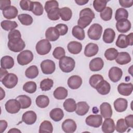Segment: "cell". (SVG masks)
<instances>
[{
    "mask_svg": "<svg viewBox=\"0 0 133 133\" xmlns=\"http://www.w3.org/2000/svg\"><path fill=\"white\" fill-rule=\"evenodd\" d=\"M8 47L13 52H20L25 47V44L21 38V33L18 30L10 31L8 34Z\"/></svg>",
    "mask_w": 133,
    "mask_h": 133,
    "instance_id": "obj_1",
    "label": "cell"
},
{
    "mask_svg": "<svg viewBox=\"0 0 133 133\" xmlns=\"http://www.w3.org/2000/svg\"><path fill=\"white\" fill-rule=\"evenodd\" d=\"M75 65L74 60L68 56L61 58L59 62V66L61 71L65 73H69L72 71Z\"/></svg>",
    "mask_w": 133,
    "mask_h": 133,
    "instance_id": "obj_2",
    "label": "cell"
},
{
    "mask_svg": "<svg viewBox=\"0 0 133 133\" xmlns=\"http://www.w3.org/2000/svg\"><path fill=\"white\" fill-rule=\"evenodd\" d=\"M132 33L127 35L123 34H119L116 41V46L121 48H127L128 46H132L133 44Z\"/></svg>",
    "mask_w": 133,
    "mask_h": 133,
    "instance_id": "obj_3",
    "label": "cell"
},
{
    "mask_svg": "<svg viewBox=\"0 0 133 133\" xmlns=\"http://www.w3.org/2000/svg\"><path fill=\"white\" fill-rule=\"evenodd\" d=\"M35 48L38 54L45 55L50 52L51 49V45L47 39H43L37 43Z\"/></svg>",
    "mask_w": 133,
    "mask_h": 133,
    "instance_id": "obj_4",
    "label": "cell"
},
{
    "mask_svg": "<svg viewBox=\"0 0 133 133\" xmlns=\"http://www.w3.org/2000/svg\"><path fill=\"white\" fill-rule=\"evenodd\" d=\"M102 33V27L98 23L92 24L87 31V35L89 38L92 40H99Z\"/></svg>",
    "mask_w": 133,
    "mask_h": 133,
    "instance_id": "obj_5",
    "label": "cell"
},
{
    "mask_svg": "<svg viewBox=\"0 0 133 133\" xmlns=\"http://www.w3.org/2000/svg\"><path fill=\"white\" fill-rule=\"evenodd\" d=\"M33 54L29 50L21 51L17 56V62L21 65H25L30 63L33 59Z\"/></svg>",
    "mask_w": 133,
    "mask_h": 133,
    "instance_id": "obj_6",
    "label": "cell"
},
{
    "mask_svg": "<svg viewBox=\"0 0 133 133\" xmlns=\"http://www.w3.org/2000/svg\"><path fill=\"white\" fill-rule=\"evenodd\" d=\"M18 81L17 76L14 73H8L6 76L2 79L1 82L6 88L11 89L15 87Z\"/></svg>",
    "mask_w": 133,
    "mask_h": 133,
    "instance_id": "obj_7",
    "label": "cell"
},
{
    "mask_svg": "<svg viewBox=\"0 0 133 133\" xmlns=\"http://www.w3.org/2000/svg\"><path fill=\"white\" fill-rule=\"evenodd\" d=\"M42 72L45 74H51L56 69L55 63L51 60L46 59L43 61L40 64Z\"/></svg>",
    "mask_w": 133,
    "mask_h": 133,
    "instance_id": "obj_8",
    "label": "cell"
},
{
    "mask_svg": "<svg viewBox=\"0 0 133 133\" xmlns=\"http://www.w3.org/2000/svg\"><path fill=\"white\" fill-rule=\"evenodd\" d=\"M5 107L7 112L11 114L18 113L21 109L20 104L16 99L8 100L6 102Z\"/></svg>",
    "mask_w": 133,
    "mask_h": 133,
    "instance_id": "obj_9",
    "label": "cell"
},
{
    "mask_svg": "<svg viewBox=\"0 0 133 133\" xmlns=\"http://www.w3.org/2000/svg\"><path fill=\"white\" fill-rule=\"evenodd\" d=\"M86 124L95 128L99 127L102 123V116L101 115H90L86 118Z\"/></svg>",
    "mask_w": 133,
    "mask_h": 133,
    "instance_id": "obj_10",
    "label": "cell"
},
{
    "mask_svg": "<svg viewBox=\"0 0 133 133\" xmlns=\"http://www.w3.org/2000/svg\"><path fill=\"white\" fill-rule=\"evenodd\" d=\"M131 22L128 19H123L118 20L116 23L117 30L121 33H125L129 31L131 29Z\"/></svg>",
    "mask_w": 133,
    "mask_h": 133,
    "instance_id": "obj_11",
    "label": "cell"
},
{
    "mask_svg": "<svg viewBox=\"0 0 133 133\" xmlns=\"http://www.w3.org/2000/svg\"><path fill=\"white\" fill-rule=\"evenodd\" d=\"M122 75L123 71L119 68L113 66L109 70V77L110 80L114 83L118 82L122 78Z\"/></svg>",
    "mask_w": 133,
    "mask_h": 133,
    "instance_id": "obj_12",
    "label": "cell"
},
{
    "mask_svg": "<svg viewBox=\"0 0 133 133\" xmlns=\"http://www.w3.org/2000/svg\"><path fill=\"white\" fill-rule=\"evenodd\" d=\"M61 128L66 133H73L76 129L77 126L75 122L70 118L65 119L62 124Z\"/></svg>",
    "mask_w": 133,
    "mask_h": 133,
    "instance_id": "obj_13",
    "label": "cell"
},
{
    "mask_svg": "<svg viewBox=\"0 0 133 133\" xmlns=\"http://www.w3.org/2000/svg\"><path fill=\"white\" fill-rule=\"evenodd\" d=\"M133 85L132 83H122L117 86V90L118 93L124 96H129L132 91Z\"/></svg>",
    "mask_w": 133,
    "mask_h": 133,
    "instance_id": "obj_14",
    "label": "cell"
},
{
    "mask_svg": "<svg viewBox=\"0 0 133 133\" xmlns=\"http://www.w3.org/2000/svg\"><path fill=\"white\" fill-rule=\"evenodd\" d=\"M37 115L33 111H28L23 114L22 121L27 125H32L36 122Z\"/></svg>",
    "mask_w": 133,
    "mask_h": 133,
    "instance_id": "obj_15",
    "label": "cell"
},
{
    "mask_svg": "<svg viewBox=\"0 0 133 133\" xmlns=\"http://www.w3.org/2000/svg\"><path fill=\"white\" fill-rule=\"evenodd\" d=\"M96 89L100 95H106L110 91L111 86L107 81L103 79L97 84Z\"/></svg>",
    "mask_w": 133,
    "mask_h": 133,
    "instance_id": "obj_16",
    "label": "cell"
},
{
    "mask_svg": "<svg viewBox=\"0 0 133 133\" xmlns=\"http://www.w3.org/2000/svg\"><path fill=\"white\" fill-rule=\"evenodd\" d=\"M102 130L104 133H112L113 132L115 129V123L112 118H105L103 124H102Z\"/></svg>",
    "mask_w": 133,
    "mask_h": 133,
    "instance_id": "obj_17",
    "label": "cell"
},
{
    "mask_svg": "<svg viewBox=\"0 0 133 133\" xmlns=\"http://www.w3.org/2000/svg\"><path fill=\"white\" fill-rule=\"evenodd\" d=\"M82 79L78 75H73L68 79V85L72 89H76L81 87L82 84Z\"/></svg>",
    "mask_w": 133,
    "mask_h": 133,
    "instance_id": "obj_18",
    "label": "cell"
},
{
    "mask_svg": "<svg viewBox=\"0 0 133 133\" xmlns=\"http://www.w3.org/2000/svg\"><path fill=\"white\" fill-rule=\"evenodd\" d=\"M59 33L55 27H49L45 32L46 38L49 41H56L59 38Z\"/></svg>",
    "mask_w": 133,
    "mask_h": 133,
    "instance_id": "obj_19",
    "label": "cell"
},
{
    "mask_svg": "<svg viewBox=\"0 0 133 133\" xmlns=\"http://www.w3.org/2000/svg\"><path fill=\"white\" fill-rule=\"evenodd\" d=\"M104 65L103 60L100 57H97L92 59L89 62V69L91 71L96 72L101 70Z\"/></svg>",
    "mask_w": 133,
    "mask_h": 133,
    "instance_id": "obj_20",
    "label": "cell"
},
{
    "mask_svg": "<svg viewBox=\"0 0 133 133\" xmlns=\"http://www.w3.org/2000/svg\"><path fill=\"white\" fill-rule=\"evenodd\" d=\"M114 107L118 112H123L125 111L128 106V102L126 99L122 98H118L116 99L114 102Z\"/></svg>",
    "mask_w": 133,
    "mask_h": 133,
    "instance_id": "obj_21",
    "label": "cell"
},
{
    "mask_svg": "<svg viewBox=\"0 0 133 133\" xmlns=\"http://www.w3.org/2000/svg\"><path fill=\"white\" fill-rule=\"evenodd\" d=\"M101 115L104 118H110L112 116L113 111L111 105L108 102H103L100 106Z\"/></svg>",
    "mask_w": 133,
    "mask_h": 133,
    "instance_id": "obj_22",
    "label": "cell"
},
{
    "mask_svg": "<svg viewBox=\"0 0 133 133\" xmlns=\"http://www.w3.org/2000/svg\"><path fill=\"white\" fill-rule=\"evenodd\" d=\"M99 50V47L97 44L90 43L88 44L84 50V55L87 57H91L98 53Z\"/></svg>",
    "mask_w": 133,
    "mask_h": 133,
    "instance_id": "obj_23",
    "label": "cell"
},
{
    "mask_svg": "<svg viewBox=\"0 0 133 133\" xmlns=\"http://www.w3.org/2000/svg\"><path fill=\"white\" fill-rule=\"evenodd\" d=\"M115 60L116 62L118 64L125 65L129 63L131 61V58L129 53L122 51L118 52V54Z\"/></svg>",
    "mask_w": 133,
    "mask_h": 133,
    "instance_id": "obj_24",
    "label": "cell"
},
{
    "mask_svg": "<svg viewBox=\"0 0 133 133\" xmlns=\"http://www.w3.org/2000/svg\"><path fill=\"white\" fill-rule=\"evenodd\" d=\"M2 12L5 18L7 19H12L15 18L18 16V10L16 7L10 6L4 9Z\"/></svg>",
    "mask_w": 133,
    "mask_h": 133,
    "instance_id": "obj_25",
    "label": "cell"
},
{
    "mask_svg": "<svg viewBox=\"0 0 133 133\" xmlns=\"http://www.w3.org/2000/svg\"><path fill=\"white\" fill-rule=\"evenodd\" d=\"M68 50L72 54L77 55L81 52L82 50V45L81 43L76 41H72L68 44Z\"/></svg>",
    "mask_w": 133,
    "mask_h": 133,
    "instance_id": "obj_26",
    "label": "cell"
},
{
    "mask_svg": "<svg viewBox=\"0 0 133 133\" xmlns=\"http://www.w3.org/2000/svg\"><path fill=\"white\" fill-rule=\"evenodd\" d=\"M89 109V106L85 101H80L76 104V113L79 116H83L87 114Z\"/></svg>",
    "mask_w": 133,
    "mask_h": 133,
    "instance_id": "obj_27",
    "label": "cell"
},
{
    "mask_svg": "<svg viewBox=\"0 0 133 133\" xmlns=\"http://www.w3.org/2000/svg\"><path fill=\"white\" fill-rule=\"evenodd\" d=\"M115 37V31L111 28H107L104 31L103 34V41L105 43H112Z\"/></svg>",
    "mask_w": 133,
    "mask_h": 133,
    "instance_id": "obj_28",
    "label": "cell"
},
{
    "mask_svg": "<svg viewBox=\"0 0 133 133\" xmlns=\"http://www.w3.org/2000/svg\"><path fill=\"white\" fill-rule=\"evenodd\" d=\"M15 64L14 60L11 56H5L1 59V68L5 69H11Z\"/></svg>",
    "mask_w": 133,
    "mask_h": 133,
    "instance_id": "obj_29",
    "label": "cell"
},
{
    "mask_svg": "<svg viewBox=\"0 0 133 133\" xmlns=\"http://www.w3.org/2000/svg\"><path fill=\"white\" fill-rule=\"evenodd\" d=\"M49 116L50 118L55 122H59L63 118L64 113L62 109L57 108L51 110L49 113Z\"/></svg>",
    "mask_w": 133,
    "mask_h": 133,
    "instance_id": "obj_30",
    "label": "cell"
},
{
    "mask_svg": "<svg viewBox=\"0 0 133 133\" xmlns=\"http://www.w3.org/2000/svg\"><path fill=\"white\" fill-rule=\"evenodd\" d=\"M16 99L19 102L21 109H22L29 108L32 103L31 98L26 95H19L16 98Z\"/></svg>",
    "mask_w": 133,
    "mask_h": 133,
    "instance_id": "obj_31",
    "label": "cell"
},
{
    "mask_svg": "<svg viewBox=\"0 0 133 133\" xmlns=\"http://www.w3.org/2000/svg\"><path fill=\"white\" fill-rule=\"evenodd\" d=\"M53 95L58 100H63L68 96V90L63 87H58L54 90Z\"/></svg>",
    "mask_w": 133,
    "mask_h": 133,
    "instance_id": "obj_32",
    "label": "cell"
},
{
    "mask_svg": "<svg viewBox=\"0 0 133 133\" xmlns=\"http://www.w3.org/2000/svg\"><path fill=\"white\" fill-rule=\"evenodd\" d=\"M63 108L64 110L68 112H73L75 111L76 108V103L72 98H68L63 102Z\"/></svg>",
    "mask_w": 133,
    "mask_h": 133,
    "instance_id": "obj_33",
    "label": "cell"
},
{
    "mask_svg": "<svg viewBox=\"0 0 133 133\" xmlns=\"http://www.w3.org/2000/svg\"><path fill=\"white\" fill-rule=\"evenodd\" d=\"M35 102L37 107L41 108H45L49 104V99L45 95H39L35 100Z\"/></svg>",
    "mask_w": 133,
    "mask_h": 133,
    "instance_id": "obj_34",
    "label": "cell"
},
{
    "mask_svg": "<svg viewBox=\"0 0 133 133\" xmlns=\"http://www.w3.org/2000/svg\"><path fill=\"white\" fill-rule=\"evenodd\" d=\"M72 16V12L69 7H64L60 8V17L64 21L70 20Z\"/></svg>",
    "mask_w": 133,
    "mask_h": 133,
    "instance_id": "obj_35",
    "label": "cell"
},
{
    "mask_svg": "<svg viewBox=\"0 0 133 133\" xmlns=\"http://www.w3.org/2000/svg\"><path fill=\"white\" fill-rule=\"evenodd\" d=\"M72 33L73 36L78 40L82 41L85 38V34L84 29L78 25L74 26L73 28Z\"/></svg>",
    "mask_w": 133,
    "mask_h": 133,
    "instance_id": "obj_36",
    "label": "cell"
},
{
    "mask_svg": "<svg viewBox=\"0 0 133 133\" xmlns=\"http://www.w3.org/2000/svg\"><path fill=\"white\" fill-rule=\"evenodd\" d=\"M1 27L5 31H12L18 27V24L16 21L10 20H3L1 23Z\"/></svg>",
    "mask_w": 133,
    "mask_h": 133,
    "instance_id": "obj_37",
    "label": "cell"
},
{
    "mask_svg": "<svg viewBox=\"0 0 133 133\" xmlns=\"http://www.w3.org/2000/svg\"><path fill=\"white\" fill-rule=\"evenodd\" d=\"M39 73L38 69L36 65H31L26 69L25 72V76L30 79L36 78Z\"/></svg>",
    "mask_w": 133,
    "mask_h": 133,
    "instance_id": "obj_38",
    "label": "cell"
},
{
    "mask_svg": "<svg viewBox=\"0 0 133 133\" xmlns=\"http://www.w3.org/2000/svg\"><path fill=\"white\" fill-rule=\"evenodd\" d=\"M53 131V126L51 123L48 121H44L40 125L39 128V132H49L51 133Z\"/></svg>",
    "mask_w": 133,
    "mask_h": 133,
    "instance_id": "obj_39",
    "label": "cell"
},
{
    "mask_svg": "<svg viewBox=\"0 0 133 133\" xmlns=\"http://www.w3.org/2000/svg\"><path fill=\"white\" fill-rule=\"evenodd\" d=\"M92 18L88 15H84L79 17L77 21L78 26H80L82 29H84L88 26L92 22Z\"/></svg>",
    "mask_w": 133,
    "mask_h": 133,
    "instance_id": "obj_40",
    "label": "cell"
},
{
    "mask_svg": "<svg viewBox=\"0 0 133 133\" xmlns=\"http://www.w3.org/2000/svg\"><path fill=\"white\" fill-rule=\"evenodd\" d=\"M18 18L20 23L24 25H30L33 23V18L29 14H20L18 16Z\"/></svg>",
    "mask_w": 133,
    "mask_h": 133,
    "instance_id": "obj_41",
    "label": "cell"
},
{
    "mask_svg": "<svg viewBox=\"0 0 133 133\" xmlns=\"http://www.w3.org/2000/svg\"><path fill=\"white\" fill-rule=\"evenodd\" d=\"M118 54V52L115 48H110L105 50L104 52V57L107 60L112 61L116 58Z\"/></svg>",
    "mask_w": 133,
    "mask_h": 133,
    "instance_id": "obj_42",
    "label": "cell"
},
{
    "mask_svg": "<svg viewBox=\"0 0 133 133\" xmlns=\"http://www.w3.org/2000/svg\"><path fill=\"white\" fill-rule=\"evenodd\" d=\"M37 89V85L35 82L29 81L26 82L23 86V90L29 94L35 92Z\"/></svg>",
    "mask_w": 133,
    "mask_h": 133,
    "instance_id": "obj_43",
    "label": "cell"
},
{
    "mask_svg": "<svg viewBox=\"0 0 133 133\" xmlns=\"http://www.w3.org/2000/svg\"><path fill=\"white\" fill-rule=\"evenodd\" d=\"M113 14L112 9L110 7H106L100 14L101 18L105 21H109L111 19Z\"/></svg>",
    "mask_w": 133,
    "mask_h": 133,
    "instance_id": "obj_44",
    "label": "cell"
},
{
    "mask_svg": "<svg viewBox=\"0 0 133 133\" xmlns=\"http://www.w3.org/2000/svg\"><path fill=\"white\" fill-rule=\"evenodd\" d=\"M54 85V81L50 78H45L40 83V88L42 91L49 90Z\"/></svg>",
    "mask_w": 133,
    "mask_h": 133,
    "instance_id": "obj_45",
    "label": "cell"
},
{
    "mask_svg": "<svg viewBox=\"0 0 133 133\" xmlns=\"http://www.w3.org/2000/svg\"><path fill=\"white\" fill-rule=\"evenodd\" d=\"M108 1L106 0H95L93 2V7L97 11L101 12L107 6Z\"/></svg>",
    "mask_w": 133,
    "mask_h": 133,
    "instance_id": "obj_46",
    "label": "cell"
},
{
    "mask_svg": "<svg viewBox=\"0 0 133 133\" xmlns=\"http://www.w3.org/2000/svg\"><path fill=\"white\" fill-rule=\"evenodd\" d=\"M128 18V12L126 9L123 8H118L115 12V19L116 21L123 19H127Z\"/></svg>",
    "mask_w": 133,
    "mask_h": 133,
    "instance_id": "obj_47",
    "label": "cell"
},
{
    "mask_svg": "<svg viewBox=\"0 0 133 133\" xmlns=\"http://www.w3.org/2000/svg\"><path fill=\"white\" fill-rule=\"evenodd\" d=\"M128 128L129 127L126 124L125 119L120 118L117 121L116 125L115 126V129L117 132L121 133L124 132L126 131Z\"/></svg>",
    "mask_w": 133,
    "mask_h": 133,
    "instance_id": "obj_48",
    "label": "cell"
},
{
    "mask_svg": "<svg viewBox=\"0 0 133 133\" xmlns=\"http://www.w3.org/2000/svg\"><path fill=\"white\" fill-rule=\"evenodd\" d=\"M48 18L53 21H56L60 18V8L59 7L54 8L51 9L47 13Z\"/></svg>",
    "mask_w": 133,
    "mask_h": 133,
    "instance_id": "obj_49",
    "label": "cell"
},
{
    "mask_svg": "<svg viewBox=\"0 0 133 133\" xmlns=\"http://www.w3.org/2000/svg\"><path fill=\"white\" fill-rule=\"evenodd\" d=\"M103 79V77L102 75L100 74H94L90 77L89 83L92 88L96 89L97 84Z\"/></svg>",
    "mask_w": 133,
    "mask_h": 133,
    "instance_id": "obj_50",
    "label": "cell"
},
{
    "mask_svg": "<svg viewBox=\"0 0 133 133\" xmlns=\"http://www.w3.org/2000/svg\"><path fill=\"white\" fill-rule=\"evenodd\" d=\"M44 8L43 5L38 2H33V7L32 12L36 16H41L43 14Z\"/></svg>",
    "mask_w": 133,
    "mask_h": 133,
    "instance_id": "obj_51",
    "label": "cell"
},
{
    "mask_svg": "<svg viewBox=\"0 0 133 133\" xmlns=\"http://www.w3.org/2000/svg\"><path fill=\"white\" fill-rule=\"evenodd\" d=\"M20 6L23 10L31 11L33 7V2L28 0H22L20 2Z\"/></svg>",
    "mask_w": 133,
    "mask_h": 133,
    "instance_id": "obj_52",
    "label": "cell"
},
{
    "mask_svg": "<svg viewBox=\"0 0 133 133\" xmlns=\"http://www.w3.org/2000/svg\"><path fill=\"white\" fill-rule=\"evenodd\" d=\"M65 52L63 48L61 47H57L55 48L52 52V55L56 59H60L65 56Z\"/></svg>",
    "mask_w": 133,
    "mask_h": 133,
    "instance_id": "obj_53",
    "label": "cell"
},
{
    "mask_svg": "<svg viewBox=\"0 0 133 133\" xmlns=\"http://www.w3.org/2000/svg\"><path fill=\"white\" fill-rule=\"evenodd\" d=\"M59 7V3L57 1L52 0V1H48L45 3V10L47 13H48L51 9Z\"/></svg>",
    "mask_w": 133,
    "mask_h": 133,
    "instance_id": "obj_54",
    "label": "cell"
},
{
    "mask_svg": "<svg viewBox=\"0 0 133 133\" xmlns=\"http://www.w3.org/2000/svg\"><path fill=\"white\" fill-rule=\"evenodd\" d=\"M55 28L58 30L60 35L63 36L65 35L68 31V26L63 23H60L58 24L57 25H56Z\"/></svg>",
    "mask_w": 133,
    "mask_h": 133,
    "instance_id": "obj_55",
    "label": "cell"
},
{
    "mask_svg": "<svg viewBox=\"0 0 133 133\" xmlns=\"http://www.w3.org/2000/svg\"><path fill=\"white\" fill-rule=\"evenodd\" d=\"M84 15H88L91 17L92 19L95 18V15L93 11L90 8H85L82 10H81L79 12V17L84 16Z\"/></svg>",
    "mask_w": 133,
    "mask_h": 133,
    "instance_id": "obj_56",
    "label": "cell"
},
{
    "mask_svg": "<svg viewBox=\"0 0 133 133\" xmlns=\"http://www.w3.org/2000/svg\"><path fill=\"white\" fill-rule=\"evenodd\" d=\"M119 3L121 6L124 8H129L132 6V0H119Z\"/></svg>",
    "mask_w": 133,
    "mask_h": 133,
    "instance_id": "obj_57",
    "label": "cell"
},
{
    "mask_svg": "<svg viewBox=\"0 0 133 133\" xmlns=\"http://www.w3.org/2000/svg\"><path fill=\"white\" fill-rule=\"evenodd\" d=\"M11 1L10 0H1L0 1V9L3 10L6 8L10 6Z\"/></svg>",
    "mask_w": 133,
    "mask_h": 133,
    "instance_id": "obj_58",
    "label": "cell"
},
{
    "mask_svg": "<svg viewBox=\"0 0 133 133\" xmlns=\"http://www.w3.org/2000/svg\"><path fill=\"white\" fill-rule=\"evenodd\" d=\"M125 121L128 127H130L131 128L133 127V115L132 114H130L126 116L125 118Z\"/></svg>",
    "mask_w": 133,
    "mask_h": 133,
    "instance_id": "obj_59",
    "label": "cell"
},
{
    "mask_svg": "<svg viewBox=\"0 0 133 133\" xmlns=\"http://www.w3.org/2000/svg\"><path fill=\"white\" fill-rule=\"evenodd\" d=\"M7 122L5 120L0 121V129L1 132L3 133L6 129L7 127Z\"/></svg>",
    "mask_w": 133,
    "mask_h": 133,
    "instance_id": "obj_60",
    "label": "cell"
},
{
    "mask_svg": "<svg viewBox=\"0 0 133 133\" xmlns=\"http://www.w3.org/2000/svg\"><path fill=\"white\" fill-rule=\"evenodd\" d=\"M0 72H1V74H0V81L1 82L2 81V79L6 76V75L8 73L7 71L5 69H3L2 68H1Z\"/></svg>",
    "mask_w": 133,
    "mask_h": 133,
    "instance_id": "obj_61",
    "label": "cell"
},
{
    "mask_svg": "<svg viewBox=\"0 0 133 133\" xmlns=\"http://www.w3.org/2000/svg\"><path fill=\"white\" fill-rule=\"evenodd\" d=\"M75 2L78 5H84L88 2V0H75Z\"/></svg>",
    "mask_w": 133,
    "mask_h": 133,
    "instance_id": "obj_62",
    "label": "cell"
},
{
    "mask_svg": "<svg viewBox=\"0 0 133 133\" xmlns=\"http://www.w3.org/2000/svg\"><path fill=\"white\" fill-rule=\"evenodd\" d=\"M10 133V132H11V133H16V132H21V131L20 130H19L17 128H11L8 131V133Z\"/></svg>",
    "mask_w": 133,
    "mask_h": 133,
    "instance_id": "obj_63",
    "label": "cell"
},
{
    "mask_svg": "<svg viewBox=\"0 0 133 133\" xmlns=\"http://www.w3.org/2000/svg\"><path fill=\"white\" fill-rule=\"evenodd\" d=\"M5 96V92L4 91V90L3 89V88L2 87H1V99L0 100H2Z\"/></svg>",
    "mask_w": 133,
    "mask_h": 133,
    "instance_id": "obj_64",
    "label": "cell"
}]
</instances>
